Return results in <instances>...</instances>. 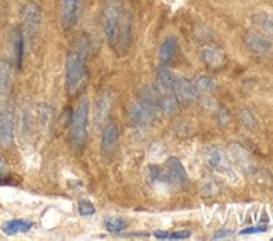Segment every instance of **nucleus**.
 I'll return each instance as SVG.
<instances>
[{
    "instance_id": "obj_1",
    "label": "nucleus",
    "mask_w": 273,
    "mask_h": 241,
    "mask_svg": "<svg viewBox=\"0 0 273 241\" xmlns=\"http://www.w3.org/2000/svg\"><path fill=\"white\" fill-rule=\"evenodd\" d=\"M102 29H104L106 39L111 49L119 52L121 55L126 54L129 44H131L132 20L131 14L124 10L123 3L117 0H109L102 9Z\"/></svg>"
},
{
    "instance_id": "obj_2",
    "label": "nucleus",
    "mask_w": 273,
    "mask_h": 241,
    "mask_svg": "<svg viewBox=\"0 0 273 241\" xmlns=\"http://www.w3.org/2000/svg\"><path fill=\"white\" fill-rule=\"evenodd\" d=\"M87 55H89V44L86 39H79L72 46V49L67 52V57H65V87H67L69 94H74L82 84V79L86 76Z\"/></svg>"
},
{
    "instance_id": "obj_3",
    "label": "nucleus",
    "mask_w": 273,
    "mask_h": 241,
    "mask_svg": "<svg viewBox=\"0 0 273 241\" xmlns=\"http://www.w3.org/2000/svg\"><path fill=\"white\" fill-rule=\"evenodd\" d=\"M87 119H89V101L84 97L74 109L71 119V141L77 149H82L87 141Z\"/></svg>"
},
{
    "instance_id": "obj_4",
    "label": "nucleus",
    "mask_w": 273,
    "mask_h": 241,
    "mask_svg": "<svg viewBox=\"0 0 273 241\" xmlns=\"http://www.w3.org/2000/svg\"><path fill=\"white\" fill-rule=\"evenodd\" d=\"M22 32L29 40H34L39 34L40 24H42V10L34 2H27L22 7Z\"/></svg>"
},
{
    "instance_id": "obj_5",
    "label": "nucleus",
    "mask_w": 273,
    "mask_h": 241,
    "mask_svg": "<svg viewBox=\"0 0 273 241\" xmlns=\"http://www.w3.org/2000/svg\"><path fill=\"white\" fill-rule=\"evenodd\" d=\"M206 164L213 169V171L223 174L226 177H235V169H233V161L228 156V153L221 147L215 146L208 149L206 153Z\"/></svg>"
},
{
    "instance_id": "obj_6",
    "label": "nucleus",
    "mask_w": 273,
    "mask_h": 241,
    "mask_svg": "<svg viewBox=\"0 0 273 241\" xmlns=\"http://www.w3.org/2000/svg\"><path fill=\"white\" fill-rule=\"evenodd\" d=\"M16 138V119H14V111L10 106L0 111V146L10 147Z\"/></svg>"
},
{
    "instance_id": "obj_7",
    "label": "nucleus",
    "mask_w": 273,
    "mask_h": 241,
    "mask_svg": "<svg viewBox=\"0 0 273 241\" xmlns=\"http://www.w3.org/2000/svg\"><path fill=\"white\" fill-rule=\"evenodd\" d=\"M243 42L248 47L250 50L255 55H260V57H267L273 52V42L268 37L258 34L255 31H248L243 35Z\"/></svg>"
},
{
    "instance_id": "obj_8",
    "label": "nucleus",
    "mask_w": 273,
    "mask_h": 241,
    "mask_svg": "<svg viewBox=\"0 0 273 241\" xmlns=\"http://www.w3.org/2000/svg\"><path fill=\"white\" fill-rule=\"evenodd\" d=\"M80 10V0H59V14H61V25L64 31H71L77 24Z\"/></svg>"
},
{
    "instance_id": "obj_9",
    "label": "nucleus",
    "mask_w": 273,
    "mask_h": 241,
    "mask_svg": "<svg viewBox=\"0 0 273 241\" xmlns=\"http://www.w3.org/2000/svg\"><path fill=\"white\" fill-rule=\"evenodd\" d=\"M230 158L235 164L240 166V169H241L245 174H257L258 173V168H257L255 161H253V158L250 156L248 151H246L243 146H240V144H231L230 146Z\"/></svg>"
},
{
    "instance_id": "obj_10",
    "label": "nucleus",
    "mask_w": 273,
    "mask_h": 241,
    "mask_svg": "<svg viewBox=\"0 0 273 241\" xmlns=\"http://www.w3.org/2000/svg\"><path fill=\"white\" fill-rule=\"evenodd\" d=\"M128 116H129V121H131L134 126H138V128H143V126H149L151 122H154L156 119H160V114L153 112V111L147 109V107H145L141 102H138V101L129 106Z\"/></svg>"
},
{
    "instance_id": "obj_11",
    "label": "nucleus",
    "mask_w": 273,
    "mask_h": 241,
    "mask_svg": "<svg viewBox=\"0 0 273 241\" xmlns=\"http://www.w3.org/2000/svg\"><path fill=\"white\" fill-rule=\"evenodd\" d=\"M173 94L176 96L179 102H193L198 97V91L193 80L186 79L183 76H175V87H173Z\"/></svg>"
},
{
    "instance_id": "obj_12",
    "label": "nucleus",
    "mask_w": 273,
    "mask_h": 241,
    "mask_svg": "<svg viewBox=\"0 0 273 241\" xmlns=\"http://www.w3.org/2000/svg\"><path fill=\"white\" fill-rule=\"evenodd\" d=\"M201 61L209 69H221L226 64V54L216 46H205L201 49Z\"/></svg>"
},
{
    "instance_id": "obj_13",
    "label": "nucleus",
    "mask_w": 273,
    "mask_h": 241,
    "mask_svg": "<svg viewBox=\"0 0 273 241\" xmlns=\"http://www.w3.org/2000/svg\"><path fill=\"white\" fill-rule=\"evenodd\" d=\"M166 173H168L173 186H181L188 181L186 169H184L183 162L178 158H169L166 161Z\"/></svg>"
},
{
    "instance_id": "obj_14",
    "label": "nucleus",
    "mask_w": 273,
    "mask_h": 241,
    "mask_svg": "<svg viewBox=\"0 0 273 241\" xmlns=\"http://www.w3.org/2000/svg\"><path fill=\"white\" fill-rule=\"evenodd\" d=\"M117 139H119V128L114 122H108L102 128V136H101V149L102 153H111L116 147Z\"/></svg>"
},
{
    "instance_id": "obj_15",
    "label": "nucleus",
    "mask_w": 273,
    "mask_h": 241,
    "mask_svg": "<svg viewBox=\"0 0 273 241\" xmlns=\"http://www.w3.org/2000/svg\"><path fill=\"white\" fill-rule=\"evenodd\" d=\"M176 50H178V40H176L175 37H166L163 42H161L160 50H158L160 64H164V65L171 64L176 55Z\"/></svg>"
},
{
    "instance_id": "obj_16",
    "label": "nucleus",
    "mask_w": 273,
    "mask_h": 241,
    "mask_svg": "<svg viewBox=\"0 0 273 241\" xmlns=\"http://www.w3.org/2000/svg\"><path fill=\"white\" fill-rule=\"evenodd\" d=\"M156 79H158V86H160L161 92H171L173 94V87H175V74L169 70L168 65H164V64L158 65Z\"/></svg>"
},
{
    "instance_id": "obj_17",
    "label": "nucleus",
    "mask_w": 273,
    "mask_h": 241,
    "mask_svg": "<svg viewBox=\"0 0 273 241\" xmlns=\"http://www.w3.org/2000/svg\"><path fill=\"white\" fill-rule=\"evenodd\" d=\"M147 177H149V183L154 188H169L173 186L171 179H169L166 168H160V166H149L147 169Z\"/></svg>"
},
{
    "instance_id": "obj_18",
    "label": "nucleus",
    "mask_w": 273,
    "mask_h": 241,
    "mask_svg": "<svg viewBox=\"0 0 273 241\" xmlns=\"http://www.w3.org/2000/svg\"><path fill=\"white\" fill-rule=\"evenodd\" d=\"M111 96L109 94H101L97 97V101L94 104V121L96 124H101L108 119V114L111 109Z\"/></svg>"
},
{
    "instance_id": "obj_19",
    "label": "nucleus",
    "mask_w": 273,
    "mask_h": 241,
    "mask_svg": "<svg viewBox=\"0 0 273 241\" xmlns=\"http://www.w3.org/2000/svg\"><path fill=\"white\" fill-rule=\"evenodd\" d=\"M32 228H34V223L29 220H10V221H7V223H3L2 231L9 236H14V235L31 231Z\"/></svg>"
},
{
    "instance_id": "obj_20",
    "label": "nucleus",
    "mask_w": 273,
    "mask_h": 241,
    "mask_svg": "<svg viewBox=\"0 0 273 241\" xmlns=\"http://www.w3.org/2000/svg\"><path fill=\"white\" fill-rule=\"evenodd\" d=\"M24 46L25 37L22 29H16L12 32V47H14V59H16L17 69H22V62H24Z\"/></svg>"
},
{
    "instance_id": "obj_21",
    "label": "nucleus",
    "mask_w": 273,
    "mask_h": 241,
    "mask_svg": "<svg viewBox=\"0 0 273 241\" xmlns=\"http://www.w3.org/2000/svg\"><path fill=\"white\" fill-rule=\"evenodd\" d=\"M179 101L176 99L175 94L171 92H161V112H164L166 116H175L178 112Z\"/></svg>"
},
{
    "instance_id": "obj_22",
    "label": "nucleus",
    "mask_w": 273,
    "mask_h": 241,
    "mask_svg": "<svg viewBox=\"0 0 273 241\" xmlns=\"http://www.w3.org/2000/svg\"><path fill=\"white\" fill-rule=\"evenodd\" d=\"M12 84V69L7 61H0V96H5Z\"/></svg>"
},
{
    "instance_id": "obj_23",
    "label": "nucleus",
    "mask_w": 273,
    "mask_h": 241,
    "mask_svg": "<svg viewBox=\"0 0 273 241\" xmlns=\"http://www.w3.org/2000/svg\"><path fill=\"white\" fill-rule=\"evenodd\" d=\"M104 228L112 235H121L128 229V221L121 216H109L104 220Z\"/></svg>"
},
{
    "instance_id": "obj_24",
    "label": "nucleus",
    "mask_w": 273,
    "mask_h": 241,
    "mask_svg": "<svg viewBox=\"0 0 273 241\" xmlns=\"http://www.w3.org/2000/svg\"><path fill=\"white\" fill-rule=\"evenodd\" d=\"M253 22L257 27H260L263 32H267L268 35L273 37V16L267 12H258L253 16Z\"/></svg>"
},
{
    "instance_id": "obj_25",
    "label": "nucleus",
    "mask_w": 273,
    "mask_h": 241,
    "mask_svg": "<svg viewBox=\"0 0 273 241\" xmlns=\"http://www.w3.org/2000/svg\"><path fill=\"white\" fill-rule=\"evenodd\" d=\"M193 82H194V86H196L198 94H209V92H213L216 87L215 80L208 76H198Z\"/></svg>"
},
{
    "instance_id": "obj_26",
    "label": "nucleus",
    "mask_w": 273,
    "mask_h": 241,
    "mask_svg": "<svg viewBox=\"0 0 273 241\" xmlns=\"http://www.w3.org/2000/svg\"><path fill=\"white\" fill-rule=\"evenodd\" d=\"M77 209H79L80 216H92V214L96 213V208L89 199H80V201L77 203Z\"/></svg>"
},
{
    "instance_id": "obj_27",
    "label": "nucleus",
    "mask_w": 273,
    "mask_h": 241,
    "mask_svg": "<svg viewBox=\"0 0 273 241\" xmlns=\"http://www.w3.org/2000/svg\"><path fill=\"white\" fill-rule=\"evenodd\" d=\"M201 196H205V198H211V196H215L216 193H218V186H216L215 181L208 179L205 181V183L201 184Z\"/></svg>"
},
{
    "instance_id": "obj_28",
    "label": "nucleus",
    "mask_w": 273,
    "mask_h": 241,
    "mask_svg": "<svg viewBox=\"0 0 273 241\" xmlns=\"http://www.w3.org/2000/svg\"><path fill=\"white\" fill-rule=\"evenodd\" d=\"M240 119H241V122L248 129H255L257 128V119H255V116L252 114V111L243 109L241 112H240Z\"/></svg>"
},
{
    "instance_id": "obj_29",
    "label": "nucleus",
    "mask_w": 273,
    "mask_h": 241,
    "mask_svg": "<svg viewBox=\"0 0 273 241\" xmlns=\"http://www.w3.org/2000/svg\"><path fill=\"white\" fill-rule=\"evenodd\" d=\"M216 119H218L220 128H226L230 124V112L225 107H220L218 112H216Z\"/></svg>"
},
{
    "instance_id": "obj_30",
    "label": "nucleus",
    "mask_w": 273,
    "mask_h": 241,
    "mask_svg": "<svg viewBox=\"0 0 273 241\" xmlns=\"http://www.w3.org/2000/svg\"><path fill=\"white\" fill-rule=\"evenodd\" d=\"M267 231V225H258V226H250L240 231V235H255V233H265Z\"/></svg>"
},
{
    "instance_id": "obj_31",
    "label": "nucleus",
    "mask_w": 273,
    "mask_h": 241,
    "mask_svg": "<svg viewBox=\"0 0 273 241\" xmlns=\"http://www.w3.org/2000/svg\"><path fill=\"white\" fill-rule=\"evenodd\" d=\"M7 176H9V168H7L5 161H3V158L0 156V183H5Z\"/></svg>"
},
{
    "instance_id": "obj_32",
    "label": "nucleus",
    "mask_w": 273,
    "mask_h": 241,
    "mask_svg": "<svg viewBox=\"0 0 273 241\" xmlns=\"http://www.w3.org/2000/svg\"><path fill=\"white\" fill-rule=\"evenodd\" d=\"M190 236H191L190 231H175V233H169L168 240H186Z\"/></svg>"
},
{
    "instance_id": "obj_33",
    "label": "nucleus",
    "mask_w": 273,
    "mask_h": 241,
    "mask_svg": "<svg viewBox=\"0 0 273 241\" xmlns=\"http://www.w3.org/2000/svg\"><path fill=\"white\" fill-rule=\"evenodd\" d=\"M231 236H233V233H231V231H226V229H221V231H218V233H215V235H213V240L231 238Z\"/></svg>"
},
{
    "instance_id": "obj_34",
    "label": "nucleus",
    "mask_w": 273,
    "mask_h": 241,
    "mask_svg": "<svg viewBox=\"0 0 273 241\" xmlns=\"http://www.w3.org/2000/svg\"><path fill=\"white\" fill-rule=\"evenodd\" d=\"M168 235L169 233H166V231H156L154 233V236H156L158 240H168Z\"/></svg>"
}]
</instances>
